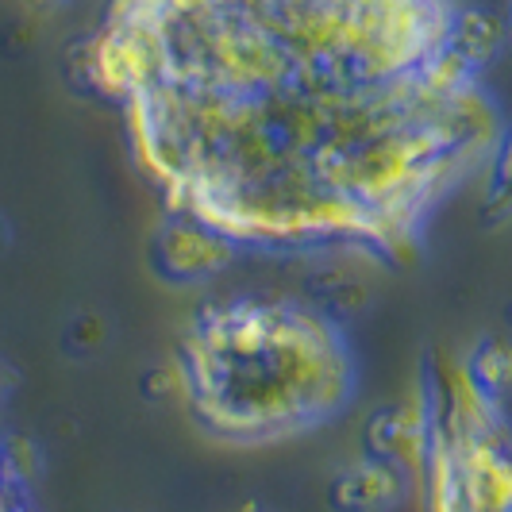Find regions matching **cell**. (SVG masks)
Segmentation results:
<instances>
[{
    "mask_svg": "<svg viewBox=\"0 0 512 512\" xmlns=\"http://www.w3.org/2000/svg\"><path fill=\"white\" fill-rule=\"evenodd\" d=\"M497 35L459 0H112L81 51L162 201L170 266L420 255L501 170Z\"/></svg>",
    "mask_w": 512,
    "mask_h": 512,
    "instance_id": "cell-1",
    "label": "cell"
},
{
    "mask_svg": "<svg viewBox=\"0 0 512 512\" xmlns=\"http://www.w3.org/2000/svg\"><path fill=\"white\" fill-rule=\"evenodd\" d=\"M174 382L197 432L258 451L335 424L359 397L362 359L332 308L293 293H235L185 320Z\"/></svg>",
    "mask_w": 512,
    "mask_h": 512,
    "instance_id": "cell-2",
    "label": "cell"
},
{
    "mask_svg": "<svg viewBox=\"0 0 512 512\" xmlns=\"http://www.w3.org/2000/svg\"><path fill=\"white\" fill-rule=\"evenodd\" d=\"M424 512H509V355L501 339L424 370L412 420Z\"/></svg>",
    "mask_w": 512,
    "mask_h": 512,
    "instance_id": "cell-3",
    "label": "cell"
},
{
    "mask_svg": "<svg viewBox=\"0 0 512 512\" xmlns=\"http://www.w3.org/2000/svg\"><path fill=\"white\" fill-rule=\"evenodd\" d=\"M0 512H43L16 443L0 436Z\"/></svg>",
    "mask_w": 512,
    "mask_h": 512,
    "instance_id": "cell-4",
    "label": "cell"
}]
</instances>
